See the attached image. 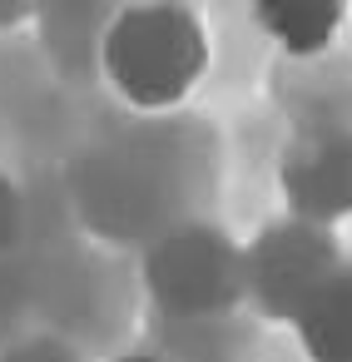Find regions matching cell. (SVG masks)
Listing matches in <instances>:
<instances>
[{
    "instance_id": "cell-5",
    "label": "cell",
    "mask_w": 352,
    "mask_h": 362,
    "mask_svg": "<svg viewBox=\"0 0 352 362\" xmlns=\"http://www.w3.org/2000/svg\"><path fill=\"white\" fill-rule=\"evenodd\" d=\"M278 189L293 218L332 228L352 218V129L347 124H312L303 129L278 164Z\"/></svg>"
},
{
    "instance_id": "cell-3",
    "label": "cell",
    "mask_w": 352,
    "mask_h": 362,
    "mask_svg": "<svg viewBox=\"0 0 352 362\" xmlns=\"http://www.w3.org/2000/svg\"><path fill=\"white\" fill-rule=\"evenodd\" d=\"M144 288L169 317H223L248 298L243 243H233L218 223L179 218L144 248Z\"/></svg>"
},
{
    "instance_id": "cell-7",
    "label": "cell",
    "mask_w": 352,
    "mask_h": 362,
    "mask_svg": "<svg viewBox=\"0 0 352 362\" xmlns=\"http://www.w3.org/2000/svg\"><path fill=\"white\" fill-rule=\"evenodd\" d=\"M307 362H352V263H342L293 322Z\"/></svg>"
},
{
    "instance_id": "cell-2",
    "label": "cell",
    "mask_w": 352,
    "mask_h": 362,
    "mask_svg": "<svg viewBox=\"0 0 352 362\" xmlns=\"http://www.w3.org/2000/svg\"><path fill=\"white\" fill-rule=\"evenodd\" d=\"M100 70L129 110L169 115L209 70V25L179 0L119 6L100 30Z\"/></svg>"
},
{
    "instance_id": "cell-1",
    "label": "cell",
    "mask_w": 352,
    "mask_h": 362,
    "mask_svg": "<svg viewBox=\"0 0 352 362\" xmlns=\"http://www.w3.org/2000/svg\"><path fill=\"white\" fill-rule=\"evenodd\" d=\"M70 194L90 233L110 243H154L184 194V159L169 129H134L90 144L70 164Z\"/></svg>"
},
{
    "instance_id": "cell-8",
    "label": "cell",
    "mask_w": 352,
    "mask_h": 362,
    "mask_svg": "<svg viewBox=\"0 0 352 362\" xmlns=\"http://www.w3.org/2000/svg\"><path fill=\"white\" fill-rule=\"evenodd\" d=\"M0 362H85L65 337H20V342H11L6 352H0Z\"/></svg>"
},
{
    "instance_id": "cell-10",
    "label": "cell",
    "mask_w": 352,
    "mask_h": 362,
    "mask_svg": "<svg viewBox=\"0 0 352 362\" xmlns=\"http://www.w3.org/2000/svg\"><path fill=\"white\" fill-rule=\"evenodd\" d=\"M25 16H30V6H0V25H16Z\"/></svg>"
},
{
    "instance_id": "cell-6",
    "label": "cell",
    "mask_w": 352,
    "mask_h": 362,
    "mask_svg": "<svg viewBox=\"0 0 352 362\" xmlns=\"http://www.w3.org/2000/svg\"><path fill=\"white\" fill-rule=\"evenodd\" d=\"M253 21L283 55L312 60L337 40L342 21H347V6L342 0H258Z\"/></svg>"
},
{
    "instance_id": "cell-11",
    "label": "cell",
    "mask_w": 352,
    "mask_h": 362,
    "mask_svg": "<svg viewBox=\"0 0 352 362\" xmlns=\"http://www.w3.org/2000/svg\"><path fill=\"white\" fill-rule=\"evenodd\" d=\"M115 362H169V357H159V352H124V357H115Z\"/></svg>"
},
{
    "instance_id": "cell-4",
    "label": "cell",
    "mask_w": 352,
    "mask_h": 362,
    "mask_svg": "<svg viewBox=\"0 0 352 362\" xmlns=\"http://www.w3.org/2000/svg\"><path fill=\"white\" fill-rule=\"evenodd\" d=\"M342 248L332 228H317L307 218H273L243 243V273H248V303L268 322H298V313L317 298V288L342 268Z\"/></svg>"
},
{
    "instance_id": "cell-9",
    "label": "cell",
    "mask_w": 352,
    "mask_h": 362,
    "mask_svg": "<svg viewBox=\"0 0 352 362\" xmlns=\"http://www.w3.org/2000/svg\"><path fill=\"white\" fill-rule=\"evenodd\" d=\"M20 223H25V204H20V189L0 174V248H11L20 238Z\"/></svg>"
}]
</instances>
